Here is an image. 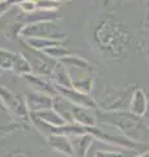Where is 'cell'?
Wrapping results in <instances>:
<instances>
[{
	"mask_svg": "<svg viewBox=\"0 0 149 157\" xmlns=\"http://www.w3.org/2000/svg\"><path fill=\"white\" fill-rule=\"evenodd\" d=\"M28 105L29 109L37 113L44 109H51L52 100L43 93H30L28 94Z\"/></svg>",
	"mask_w": 149,
	"mask_h": 157,
	"instance_id": "obj_2",
	"label": "cell"
},
{
	"mask_svg": "<svg viewBox=\"0 0 149 157\" xmlns=\"http://www.w3.org/2000/svg\"><path fill=\"white\" fill-rule=\"evenodd\" d=\"M92 141H93V136L90 134H85V135L81 134L78 136H74L73 141L71 143L72 149L78 157H85V155L88 153V151L92 145Z\"/></svg>",
	"mask_w": 149,
	"mask_h": 157,
	"instance_id": "obj_3",
	"label": "cell"
},
{
	"mask_svg": "<svg viewBox=\"0 0 149 157\" xmlns=\"http://www.w3.org/2000/svg\"><path fill=\"white\" fill-rule=\"evenodd\" d=\"M48 143L51 144L56 151L66 153L68 156L73 155V149H72V144L68 140L67 136H64L63 134H54L48 137Z\"/></svg>",
	"mask_w": 149,
	"mask_h": 157,
	"instance_id": "obj_4",
	"label": "cell"
},
{
	"mask_svg": "<svg viewBox=\"0 0 149 157\" xmlns=\"http://www.w3.org/2000/svg\"><path fill=\"white\" fill-rule=\"evenodd\" d=\"M26 78L29 81H32L33 84H34V86H36V89H38L39 92H46V93H54V94H56V90L55 89H52L51 86H50L47 82H44V81H41L39 78H37V77H32V76H26Z\"/></svg>",
	"mask_w": 149,
	"mask_h": 157,
	"instance_id": "obj_8",
	"label": "cell"
},
{
	"mask_svg": "<svg viewBox=\"0 0 149 157\" xmlns=\"http://www.w3.org/2000/svg\"><path fill=\"white\" fill-rule=\"evenodd\" d=\"M140 157H149V153H147V155H143V156H140Z\"/></svg>",
	"mask_w": 149,
	"mask_h": 157,
	"instance_id": "obj_10",
	"label": "cell"
},
{
	"mask_svg": "<svg viewBox=\"0 0 149 157\" xmlns=\"http://www.w3.org/2000/svg\"><path fill=\"white\" fill-rule=\"evenodd\" d=\"M36 117H38L39 119L44 122V123L54 126V127H60V126L66 124V121H64L54 109H44L41 111H37Z\"/></svg>",
	"mask_w": 149,
	"mask_h": 157,
	"instance_id": "obj_5",
	"label": "cell"
},
{
	"mask_svg": "<svg viewBox=\"0 0 149 157\" xmlns=\"http://www.w3.org/2000/svg\"><path fill=\"white\" fill-rule=\"evenodd\" d=\"M89 109L82 106H74L72 107V114L74 118V122H78L82 126H93L94 124V118L88 113Z\"/></svg>",
	"mask_w": 149,
	"mask_h": 157,
	"instance_id": "obj_7",
	"label": "cell"
},
{
	"mask_svg": "<svg viewBox=\"0 0 149 157\" xmlns=\"http://www.w3.org/2000/svg\"><path fill=\"white\" fill-rule=\"evenodd\" d=\"M58 90L60 93V96H63L64 98L71 102L73 105H77V106H82V107H86V109H93L96 107V104L93 102V100L85 93H81L76 89H73L71 86H62V85H56Z\"/></svg>",
	"mask_w": 149,
	"mask_h": 157,
	"instance_id": "obj_1",
	"label": "cell"
},
{
	"mask_svg": "<svg viewBox=\"0 0 149 157\" xmlns=\"http://www.w3.org/2000/svg\"><path fill=\"white\" fill-rule=\"evenodd\" d=\"M148 109V100L143 90L137 89L131 102V111L135 115H144Z\"/></svg>",
	"mask_w": 149,
	"mask_h": 157,
	"instance_id": "obj_6",
	"label": "cell"
},
{
	"mask_svg": "<svg viewBox=\"0 0 149 157\" xmlns=\"http://www.w3.org/2000/svg\"><path fill=\"white\" fill-rule=\"evenodd\" d=\"M96 157H122V155L120 153H114V152L98 151V152H96Z\"/></svg>",
	"mask_w": 149,
	"mask_h": 157,
	"instance_id": "obj_9",
	"label": "cell"
}]
</instances>
